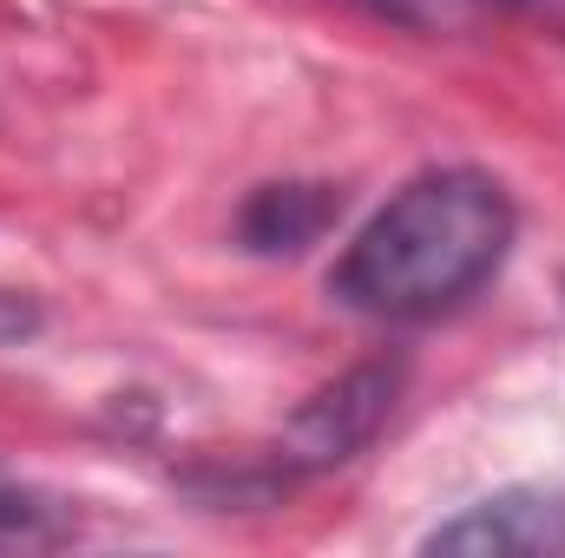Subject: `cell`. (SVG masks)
Here are the masks:
<instances>
[{"label": "cell", "mask_w": 565, "mask_h": 558, "mask_svg": "<svg viewBox=\"0 0 565 558\" xmlns=\"http://www.w3.org/2000/svg\"><path fill=\"white\" fill-rule=\"evenodd\" d=\"M422 552L447 558H565V486H507L434 526Z\"/></svg>", "instance_id": "obj_3"}, {"label": "cell", "mask_w": 565, "mask_h": 558, "mask_svg": "<svg viewBox=\"0 0 565 558\" xmlns=\"http://www.w3.org/2000/svg\"><path fill=\"white\" fill-rule=\"evenodd\" d=\"M46 533H53V506L33 486L0 473V546H26V539H46Z\"/></svg>", "instance_id": "obj_5"}, {"label": "cell", "mask_w": 565, "mask_h": 558, "mask_svg": "<svg viewBox=\"0 0 565 558\" xmlns=\"http://www.w3.org/2000/svg\"><path fill=\"white\" fill-rule=\"evenodd\" d=\"M402 401V362H362L335 382H322L296 415L282 420V466L296 473H329L349 466Z\"/></svg>", "instance_id": "obj_2"}, {"label": "cell", "mask_w": 565, "mask_h": 558, "mask_svg": "<svg viewBox=\"0 0 565 558\" xmlns=\"http://www.w3.org/2000/svg\"><path fill=\"white\" fill-rule=\"evenodd\" d=\"M513 197L473 171L440 164L408 178L342 250L329 296L369 322H434L473 302L513 250Z\"/></svg>", "instance_id": "obj_1"}, {"label": "cell", "mask_w": 565, "mask_h": 558, "mask_svg": "<svg viewBox=\"0 0 565 558\" xmlns=\"http://www.w3.org/2000/svg\"><path fill=\"white\" fill-rule=\"evenodd\" d=\"M342 217V191L335 184H257L237 211V244L250 257H302L309 244H322Z\"/></svg>", "instance_id": "obj_4"}, {"label": "cell", "mask_w": 565, "mask_h": 558, "mask_svg": "<svg viewBox=\"0 0 565 558\" xmlns=\"http://www.w3.org/2000/svg\"><path fill=\"white\" fill-rule=\"evenodd\" d=\"M362 7H375V13H388V20H402V26H454L460 13H473V7H507V0H362Z\"/></svg>", "instance_id": "obj_6"}]
</instances>
